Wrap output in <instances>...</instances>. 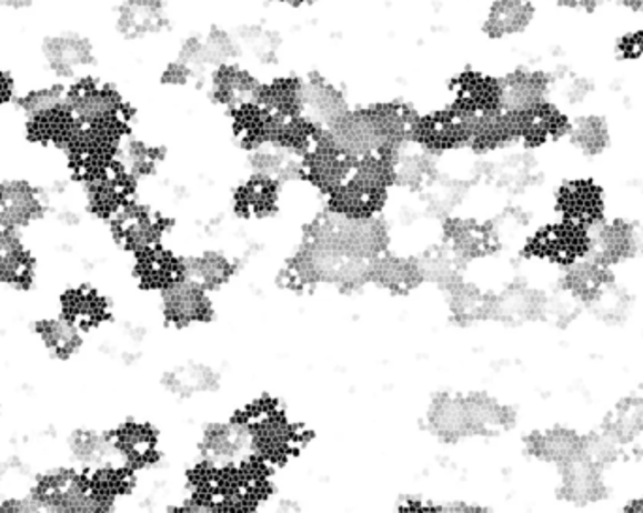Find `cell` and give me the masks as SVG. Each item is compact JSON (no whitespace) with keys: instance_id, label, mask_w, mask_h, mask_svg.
<instances>
[{"instance_id":"6da1fadb","label":"cell","mask_w":643,"mask_h":513,"mask_svg":"<svg viewBox=\"0 0 643 513\" xmlns=\"http://www.w3.org/2000/svg\"><path fill=\"white\" fill-rule=\"evenodd\" d=\"M32 504L51 512H97L89 495L86 471L78 466H59L40 474L31 489Z\"/></svg>"},{"instance_id":"7a4b0ae2","label":"cell","mask_w":643,"mask_h":513,"mask_svg":"<svg viewBox=\"0 0 643 513\" xmlns=\"http://www.w3.org/2000/svg\"><path fill=\"white\" fill-rule=\"evenodd\" d=\"M257 453V440H254L251 422L217 425L203 440L205 464L217 472L241 469Z\"/></svg>"},{"instance_id":"3957f363","label":"cell","mask_w":643,"mask_h":513,"mask_svg":"<svg viewBox=\"0 0 643 513\" xmlns=\"http://www.w3.org/2000/svg\"><path fill=\"white\" fill-rule=\"evenodd\" d=\"M555 211L570 224L593 230L606 219V195L593 179H569L555 192Z\"/></svg>"},{"instance_id":"277c9868","label":"cell","mask_w":643,"mask_h":513,"mask_svg":"<svg viewBox=\"0 0 643 513\" xmlns=\"http://www.w3.org/2000/svg\"><path fill=\"white\" fill-rule=\"evenodd\" d=\"M531 252L545 262L557 263L569 268L580 262L591 252V230L559 220L542 228L533 241Z\"/></svg>"},{"instance_id":"5b68a950","label":"cell","mask_w":643,"mask_h":513,"mask_svg":"<svg viewBox=\"0 0 643 513\" xmlns=\"http://www.w3.org/2000/svg\"><path fill=\"white\" fill-rule=\"evenodd\" d=\"M552 91L550 73L540 68H515L499 81V108L512 115H521L547 102Z\"/></svg>"},{"instance_id":"8992f818","label":"cell","mask_w":643,"mask_h":513,"mask_svg":"<svg viewBox=\"0 0 643 513\" xmlns=\"http://www.w3.org/2000/svg\"><path fill=\"white\" fill-rule=\"evenodd\" d=\"M640 251L637 228L625 219L602 220L591 230V252L589 256L612 268L636 256Z\"/></svg>"},{"instance_id":"52a82bcc","label":"cell","mask_w":643,"mask_h":513,"mask_svg":"<svg viewBox=\"0 0 643 513\" xmlns=\"http://www.w3.org/2000/svg\"><path fill=\"white\" fill-rule=\"evenodd\" d=\"M536 19V0H493L482 21V32L493 42L514 40L531 31Z\"/></svg>"},{"instance_id":"ba28073f","label":"cell","mask_w":643,"mask_h":513,"mask_svg":"<svg viewBox=\"0 0 643 513\" xmlns=\"http://www.w3.org/2000/svg\"><path fill=\"white\" fill-rule=\"evenodd\" d=\"M59 314L81 333H91L108 322L110 303L99 288L76 284L59 295Z\"/></svg>"},{"instance_id":"9c48e42d","label":"cell","mask_w":643,"mask_h":513,"mask_svg":"<svg viewBox=\"0 0 643 513\" xmlns=\"http://www.w3.org/2000/svg\"><path fill=\"white\" fill-rule=\"evenodd\" d=\"M37 279V258L12 228L0 227V288L29 290Z\"/></svg>"},{"instance_id":"30bf717a","label":"cell","mask_w":643,"mask_h":513,"mask_svg":"<svg viewBox=\"0 0 643 513\" xmlns=\"http://www.w3.org/2000/svg\"><path fill=\"white\" fill-rule=\"evenodd\" d=\"M46 200L27 181L0 183V227L26 230L42 219Z\"/></svg>"},{"instance_id":"8fae6325","label":"cell","mask_w":643,"mask_h":513,"mask_svg":"<svg viewBox=\"0 0 643 513\" xmlns=\"http://www.w3.org/2000/svg\"><path fill=\"white\" fill-rule=\"evenodd\" d=\"M515 117L520 127V141L528 147L552 145L569 138L570 124H572L569 111L552 100Z\"/></svg>"},{"instance_id":"7c38bea8","label":"cell","mask_w":643,"mask_h":513,"mask_svg":"<svg viewBox=\"0 0 643 513\" xmlns=\"http://www.w3.org/2000/svg\"><path fill=\"white\" fill-rule=\"evenodd\" d=\"M111 230L119 243L138 254L159 249L160 238H162L159 219L153 213H149L148 209L134 205V203H127L111 219Z\"/></svg>"},{"instance_id":"4fadbf2b","label":"cell","mask_w":643,"mask_h":513,"mask_svg":"<svg viewBox=\"0 0 643 513\" xmlns=\"http://www.w3.org/2000/svg\"><path fill=\"white\" fill-rule=\"evenodd\" d=\"M349 111L343 92L325 80L301 81V117L317 130H328Z\"/></svg>"},{"instance_id":"5bb4252c","label":"cell","mask_w":643,"mask_h":513,"mask_svg":"<svg viewBox=\"0 0 643 513\" xmlns=\"http://www.w3.org/2000/svg\"><path fill=\"white\" fill-rule=\"evenodd\" d=\"M564 292L580 303H599L613 288L612 271L587 256L564 271Z\"/></svg>"},{"instance_id":"9a60e30c","label":"cell","mask_w":643,"mask_h":513,"mask_svg":"<svg viewBox=\"0 0 643 513\" xmlns=\"http://www.w3.org/2000/svg\"><path fill=\"white\" fill-rule=\"evenodd\" d=\"M531 453L544 463L557 464L564 469L569 464L576 463L577 459L585 457L587 453V440L577 434L574 429L552 428L534 434L531 442Z\"/></svg>"},{"instance_id":"2e32d148","label":"cell","mask_w":643,"mask_h":513,"mask_svg":"<svg viewBox=\"0 0 643 513\" xmlns=\"http://www.w3.org/2000/svg\"><path fill=\"white\" fill-rule=\"evenodd\" d=\"M162 309L168 320L175 324L187 325L205 318L209 311V300L205 288L179 276L162 288Z\"/></svg>"},{"instance_id":"e0dca14e","label":"cell","mask_w":643,"mask_h":513,"mask_svg":"<svg viewBox=\"0 0 643 513\" xmlns=\"http://www.w3.org/2000/svg\"><path fill=\"white\" fill-rule=\"evenodd\" d=\"M34 335H37L43 352L56 361L72 360L80 354L81 346H83V333L76 330L74 325L67 322L61 314L37 320Z\"/></svg>"},{"instance_id":"ac0fdd59","label":"cell","mask_w":643,"mask_h":513,"mask_svg":"<svg viewBox=\"0 0 643 513\" xmlns=\"http://www.w3.org/2000/svg\"><path fill=\"white\" fill-rule=\"evenodd\" d=\"M566 140L583 159H599L612 145V129L601 113H582L572 119Z\"/></svg>"},{"instance_id":"d6986e66","label":"cell","mask_w":643,"mask_h":513,"mask_svg":"<svg viewBox=\"0 0 643 513\" xmlns=\"http://www.w3.org/2000/svg\"><path fill=\"white\" fill-rule=\"evenodd\" d=\"M68 453L78 469L89 471L106 463L119 461L110 434L92 429H78L68 439ZM121 463V461H119Z\"/></svg>"},{"instance_id":"ffe728a7","label":"cell","mask_w":643,"mask_h":513,"mask_svg":"<svg viewBox=\"0 0 643 513\" xmlns=\"http://www.w3.org/2000/svg\"><path fill=\"white\" fill-rule=\"evenodd\" d=\"M429 425L441 439L458 440L474 434L466 399H439L429 410Z\"/></svg>"},{"instance_id":"44dd1931","label":"cell","mask_w":643,"mask_h":513,"mask_svg":"<svg viewBox=\"0 0 643 513\" xmlns=\"http://www.w3.org/2000/svg\"><path fill=\"white\" fill-rule=\"evenodd\" d=\"M111 444L115 450L117 457L130 469L148 463L154 455V434L148 425L141 423H124L121 428L110 433Z\"/></svg>"},{"instance_id":"7402d4cb","label":"cell","mask_w":643,"mask_h":513,"mask_svg":"<svg viewBox=\"0 0 643 513\" xmlns=\"http://www.w3.org/2000/svg\"><path fill=\"white\" fill-rule=\"evenodd\" d=\"M43 51L51 68L59 76H72L78 68L89 64L92 57L91 43L87 42L86 38L72 37V34L51 38Z\"/></svg>"},{"instance_id":"603a6c76","label":"cell","mask_w":643,"mask_h":513,"mask_svg":"<svg viewBox=\"0 0 643 513\" xmlns=\"http://www.w3.org/2000/svg\"><path fill=\"white\" fill-rule=\"evenodd\" d=\"M369 281L379 282L390 290H406L416 286L422 281L418 262L401 260L395 256H380L371 260V275Z\"/></svg>"},{"instance_id":"cb8c5ba5","label":"cell","mask_w":643,"mask_h":513,"mask_svg":"<svg viewBox=\"0 0 643 513\" xmlns=\"http://www.w3.org/2000/svg\"><path fill=\"white\" fill-rule=\"evenodd\" d=\"M230 269L232 268L227 258L219 256V254H203V256L189 258L187 262L181 263V276L208 290L227 281Z\"/></svg>"},{"instance_id":"d4e9b609","label":"cell","mask_w":643,"mask_h":513,"mask_svg":"<svg viewBox=\"0 0 643 513\" xmlns=\"http://www.w3.org/2000/svg\"><path fill=\"white\" fill-rule=\"evenodd\" d=\"M418 268H420L422 279H429V281L450 282L454 279V260L446 254H441V252L425 256L423 262H418Z\"/></svg>"},{"instance_id":"484cf974","label":"cell","mask_w":643,"mask_h":513,"mask_svg":"<svg viewBox=\"0 0 643 513\" xmlns=\"http://www.w3.org/2000/svg\"><path fill=\"white\" fill-rule=\"evenodd\" d=\"M555 7L576 16H593L610 4V0H553Z\"/></svg>"},{"instance_id":"4316f807","label":"cell","mask_w":643,"mask_h":513,"mask_svg":"<svg viewBox=\"0 0 643 513\" xmlns=\"http://www.w3.org/2000/svg\"><path fill=\"white\" fill-rule=\"evenodd\" d=\"M610 4L623 10V12L632 13V16L643 13V0H610Z\"/></svg>"},{"instance_id":"83f0119b","label":"cell","mask_w":643,"mask_h":513,"mask_svg":"<svg viewBox=\"0 0 643 513\" xmlns=\"http://www.w3.org/2000/svg\"><path fill=\"white\" fill-rule=\"evenodd\" d=\"M626 512H643V495L626 502Z\"/></svg>"},{"instance_id":"f1b7e54d","label":"cell","mask_w":643,"mask_h":513,"mask_svg":"<svg viewBox=\"0 0 643 513\" xmlns=\"http://www.w3.org/2000/svg\"><path fill=\"white\" fill-rule=\"evenodd\" d=\"M282 2H287V4H307L309 0H282Z\"/></svg>"},{"instance_id":"f546056e","label":"cell","mask_w":643,"mask_h":513,"mask_svg":"<svg viewBox=\"0 0 643 513\" xmlns=\"http://www.w3.org/2000/svg\"><path fill=\"white\" fill-rule=\"evenodd\" d=\"M18 2H21V0H0V4H8V7H13Z\"/></svg>"}]
</instances>
